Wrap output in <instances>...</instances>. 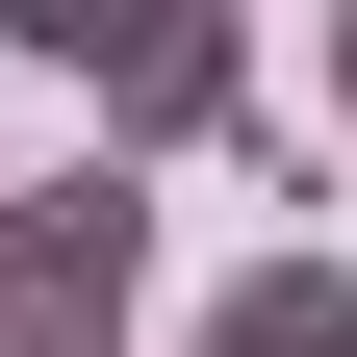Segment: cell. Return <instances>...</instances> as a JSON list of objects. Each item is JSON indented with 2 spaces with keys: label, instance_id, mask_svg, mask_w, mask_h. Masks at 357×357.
Segmentation results:
<instances>
[{
  "label": "cell",
  "instance_id": "cell-1",
  "mask_svg": "<svg viewBox=\"0 0 357 357\" xmlns=\"http://www.w3.org/2000/svg\"><path fill=\"white\" fill-rule=\"evenodd\" d=\"M26 52L102 77V178H128V153H204V128H255V52L204 26V0H128V26H102V0H26Z\"/></svg>",
  "mask_w": 357,
  "mask_h": 357
},
{
  "label": "cell",
  "instance_id": "cell-2",
  "mask_svg": "<svg viewBox=\"0 0 357 357\" xmlns=\"http://www.w3.org/2000/svg\"><path fill=\"white\" fill-rule=\"evenodd\" d=\"M153 255H0V357H128Z\"/></svg>",
  "mask_w": 357,
  "mask_h": 357
},
{
  "label": "cell",
  "instance_id": "cell-3",
  "mask_svg": "<svg viewBox=\"0 0 357 357\" xmlns=\"http://www.w3.org/2000/svg\"><path fill=\"white\" fill-rule=\"evenodd\" d=\"M178 357H357V281H332V255H255V281H204Z\"/></svg>",
  "mask_w": 357,
  "mask_h": 357
},
{
  "label": "cell",
  "instance_id": "cell-4",
  "mask_svg": "<svg viewBox=\"0 0 357 357\" xmlns=\"http://www.w3.org/2000/svg\"><path fill=\"white\" fill-rule=\"evenodd\" d=\"M332 128H357V0H332Z\"/></svg>",
  "mask_w": 357,
  "mask_h": 357
}]
</instances>
